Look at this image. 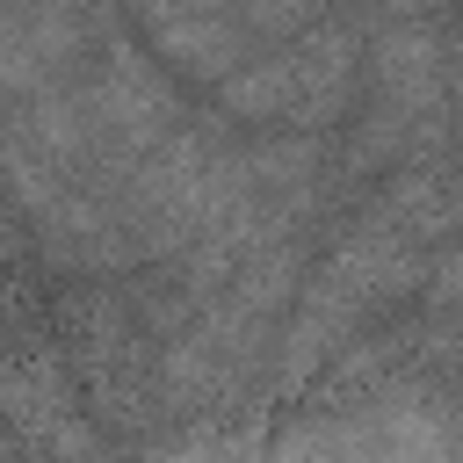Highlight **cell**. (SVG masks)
Returning <instances> with one entry per match:
<instances>
[{
	"label": "cell",
	"instance_id": "6da1fadb",
	"mask_svg": "<svg viewBox=\"0 0 463 463\" xmlns=\"http://www.w3.org/2000/svg\"><path fill=\"white\" fill-rule=\"evenodd\" d=\"M354 65H362V29H354V22H340V14H318L304 36H289V43L260 51L253 65H239L217 94H224V116L326 130V123L347 109Z\"/></svg>",
	"mask_w": 463,
	"mask_h": 463
},
{
	"label": "cell",
	"instance_id": "7a4b0ae2",
	"mask_svg": "<svg viewBox=\"0 0 463 463\" xmlns=\"http://www.w3.org/2000/svg\"><path fill=\"white\" fill-rule=\"evenodd\" d=\"M311 22H318V7H145L137 36L152 43L159 72H188V80L224 87L239 65L304 36Z\"/></svg>",
	"mask_w": 463,
	"mask_h": 463
},
{
	"label": "cell",
	"instance_id": "3957f363",
	"mask_svg": "<svg viewBox=\"0 0 463 463\" xmlns=\"http://www.w3.org/2000/svg\"><path fill=\"white\" fill-rule=\"evenodd\" d=\"M101 29L109 14H80V7H0V87L36 94L72 80V65L94 58Z\"/></svg>",
	"mask_w": 463,
	"mask_h": 463
},
{
	"label": "cell",
	"instance_id": "277c9868",
	"mask_svg": "<svg viewBox=\"0 0 463 463\" xmlns=\"http://www.w3.org/2000/svg\"><path fill=\"white\" fill-rule=\"evenodd\" d=\"M0 420H7L29 449H43V456H58V463H87V456H94V434H87L80 405L65 398L51 354H14V362H0Z\"/></svg>",
	"mask_w": 463,
	"mask_h": 463
},
{
	"label": "cell",
	"instance_id": "5b68a950",
	"mask_svg": "<svg viewBox=\"0 0 463 463\" xmlns=\"http://www.w3.org/2000/svg\"><path fill=\"white\" fill-rule=\"evenodd\" d=\"M0 253H7V217H0Z\"/></svg>",
	"mask_w": 463,
	"mask_h": 463
}]
</instances>
